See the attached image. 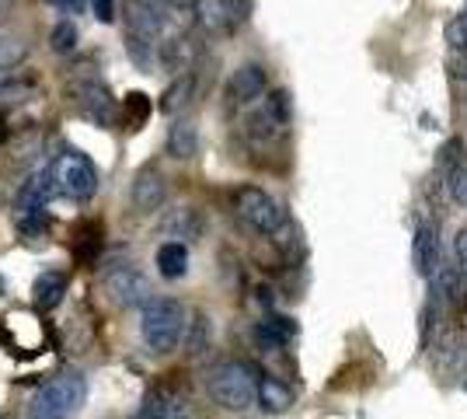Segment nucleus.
I'll return each instance as SVG.
<instances>
[{"instance_id": "f257e3e1", "label": "nucleus", "mask_w": 467, "mask_h": 419, "mask_svg": "<svg viewBox=\"0 0 467 419\" xmlns=\"http://www.w3.org/2000/svg\"><path fill=\"white\" fill-rule=\"evenodd\" d=\"M258 371L252 363H241V360H223L216 363L213 371L206 374V392L210 399L227 409V413H244L258 402Z\"/></svg>"}, {"instance_id": "f03ea898", "label": "nucleus", "mask_w": 467, "mask_h": 419, "mask_svg": "<svg viewBox=\"0 0 467 419\" xmlns=\"http://www.w3.org/2000/svg\"><path fill=\"white\" fill-rule=\"evenodd\" d=\"M88 399V381L80 371H63L46 381L36 399L28 402V419H70Z\"/></svg>"}, {"instance_id": "7ed1b4c3", "label": "nucleus", "mask_w": 467, "mask_h": 419, "mask_svg": "<svg viewBox=\"0 0 467 419\" xmlns=\"http://www.w3.org/2000/svg\"><path fill=\"white\" fill-rule=\"evenodd\" d=\"M189 321H185V308L171 298H157L143 304V315H140V336L147 342V350L154 353H168L175 350L178 340L185 336Z\"/></svg>"}, {"instance_id": "20e7f679", "label": "nucleus", "mask_w": 467, "mask_h": 419, "mask_svg": "<svg viewBox=\"0 0 467 419\" xmlns=\"http://www.w3.org/2000/svg\"><path fill=\"white\" fill-rule=\"evenodd\" d=\"M234 214L244 220L252 231L265 235V238H273V235H279L286 227L283 203L275 200V196H269L265 189H258V185H241L234 193Z\"/></svg>"}, {"instance_id": "39448f33", "label": "nucleus", "mask_w": 467, "mask_h": 419, "mask_svg": "<svg viewBox=\"0 0 467 419\" xmlns=\"http://www.w3.org/2000/svg\"><path fill=\"white\" fill-rule=\"evenodd\" d=\"M53 179H57V189L70 200H91L98 193V168L91 164L88 154L80 151H63L53 164H49Z\"/></svg>"}, {"instance_id": "423d86ee", "label": "nucleus", "mask_w": 467, "mask_h": 419, "mask_svg": "<svg viewBox=\"0 0 467 419\" xmlns=\"http://www.w3.org/2000/svg\"><path fill=\"white\" fill-rule=\"evenodd\" d=\"M67 95H70L74 109H78L88 122H95V126H112V120H116V101H112L109 88H105L101 80H95V78L70 80Z\"/></svg>"}, {"instance_id": "0eeeda50", "label": "nucleus", "mask_w": 467, "mask_h": 419, "mask_svg": "<svg viewBox=\"0 0 467 419\" xmlns=\"http://www.w3.org/2000/svg\"><path fill=\"white\" fill-rule=\"evenodd\" d=\"M105 290L109 298L122 304V308H137V304H147L150 300V279L140 273L137 266H119L105 277Z\"/></svg>"}, {"instance_id": "6e6552de", "label": "nucleus", "mask_w": 467, "mask_h": 419, "mask_svg": "<svg viewBox=\"0 0 467 419\" xmlns=\"http://www.w3.org/2000/svg\"><path fill=\"white\" fill-rule=\"evenodd\" d=\"M122 18H126V32L143 36V39H161L164 25H168V7L157 0H126L122 4Z\"/></svg>"}, {"instance_id": "1a4fd4ad", "label": "nucleus", "mask_w": 467, "mask_h": 419, "mask_svg": "<svg viewBox=\"0 0 467 419\" xmlns=\"http://www.w3.org/2000/svg\"><path fill=\"white\" fill-rule=\"evenodd\" d=\"M269 91V78L262 63H241L227 80V101L231 105H252V101L265 99Z\"/></svg>"}, {"instance_id": "9d476101", "label": "nucleus", "mask_w": 467, "mask_h": 419, "mask_svg": "<svg viewBox=\"0 0 467 419\" xmlns=\"http://www.w3.org/2000/svg\"><path fill=\"white\" fill-rule=\"evenodd\" d=\"M164 200H168V182H164V175L157 172L154 164L140 168L137 179H133V206H137L140 214H150V210H161Z\"/></svg>"}, {"instance_id": "9b49d317", "label": "nucleus", "mask_w": 467, "mask_h": 419, "mask_svg": "<svg viewBox=\"0 0 467 419\" xmlns=\"http://www.w3.org/2000/svg\"><path fill=\"white\" fill-rule=\"evenodd\" d=\"M411 262H415L419 277L432 279L436 273H440V231H436L432 224H419V227H415Z\"/></svg>"}, {"instance_id": "f8f14e48", "label": "nucleus", "mask_w": 467, "mask_h": 419, "mask_svg": "<svg viewBox=\"0 0 467 419\" xmlns=\"http://www.w3.org/2000/svg\"><path fill=\"white\" fill-rule=\"evenodd\" d=\"M140 413L147 419H192V409H189V402L178 395L175 388H150L147 392V399L140 405Z\"/></svg>"}, {"instance_id": "ddd939ff", "label": "nucleus", "mask_w": 467, "mask_h": 419, "mask_svg": "<svg viewBox=\"0 0 467 419\" xmlns=\"http://www.w3.org/2000/svg\"><path fill=\"white\" fill-rule=\"evenodd\" d=\"M57 179H53V172L46 168L39 175H32L28 182H21V189L15 193V203H18L21 214H32V210H46V203L57 196Z\"/></svg>"}, {"instance_id": "4468645a", "label": "nucleus", "mask_w": 467, "mask_h": 419, "mask_svg": "<svg viewBox=\"0 0 467 419\" xmlns=\"http://www.w3.org/2000/svg\"><path fill=\"white\" fill-rule=\"evenodd\" d=\"M432 360L440 371H464L467 367V340L461 332H443L436 340V350H432Z\"/></svg>"}, {"instance_id": "2eb2a0df", "label": "nucleus", "mask_w": 467, "mask_h": 419, "mask_svg": "<svg viewBox=\"0 0 467 419\" xmlns=\"http://www.w3.org/2000/svg\"><path fill=\"white\" fill-rule=\"evenodd\" d=\"M192 15L206 32H231L234 28V15L227 0H192Z\"/></svg>"}, {"instance_id": "dca6fc26", "label": "nucleus", "mask_w": 467, "mask_h": 419, "mask_svg": "<svg viewBox=\"0 0 467 419\" xmlns=\"http://www.w3.org/2000/svg\"><path fill=\"white\" fill-rule=\"evenodd\" d=\"M293 332H296V325L290 319H279V315H269L265 321H258L254 325V342L262 346V350H283L286 342L293 340Z\"/></svg>"}, {"instance_id": "f3484780", "label": "nucleus", "mask_w": 467, "mask_h": 419, "mask_svg": "<svg viewBox=\"0 0 467 419\" xmlns=\"http://www.w3.org/2000/svg\"><path fill=\"white\" fill-rule=\"evenodd\" d=\"M164 147H168V154L178 161H189L199 154V133H195V126L189 120H178L168 126V140H164Z\"/></svg>"}, {"instance_id": "a211bd4d", "label": "nucleus", "mask_w": 467, "mask_h": 419, "mask_svg": "<svg viewBox=\"0 0 467 419\" xmlns=\"http://www.w3.org/2000/svg\"><path fill=\"white\" fill-rule=\"evenodd\" d=\"M157 273L164 279H182L189 273V248L182 241H164L157 248Z\"/></svg>"}, {"instance_id": "6ab92c4d", "label": "nucleus", "mask_w": 467, "mask_h": 419, "mask_svg": "<svg viewBox=\"0 0 467 419\" xmlns=\"http://www.w3.org/2000/svg\"><path fill=\"white\" fill-rule=\"evenodd\" d=\"M67 294V277L63 273H42L36 279V287H32V298H36V308L42 311H53L59 300Z\"/></svg>"}, {"instance_id": "aec40b11", "label": "nucleus", "mask_w": 467, "mask_h": 419, "mask_svg": "<svg viewBox=\"0 0 467 419\" xmlns=\"http://www.w3.org/2000/svg\"><path fill=\"white\" fill-rule=\"evenodd\" d=\"M157 46H161V42L126 32V53H130V60L137 63V70H143V74H150L157 63H161V49H157Z\"/></svg>"}, {"instance_id": "412c9836", "label": "nucleus", "mask_w": 467, "mask_h": 419, "mask_svg": "<svg viewBox=\"0 0 467 419\" xmlns=\"http://www.w3.org/2000/svg\"><path fill=\"white\" fill-rule=\"evenodd\" d=\"M195 49L189 39H171V42H161V67L171 70V74H185L189 63H192Z\"/></svg>"}, {"instance_id": "4be33fe9", "label": "nucleus", "mask_w": 467, "mask_h": 419, "mask_svg": "<svg viewBox=\"0 0 467 419\" xmlns=\"http://www.w3.org/2000/svg\"><path fill=\"white\" fill-rule=\"evenodd\" d=\"M258 402L265 413H286L293 402V392L275 378H262L258 381Z\"/></svg>"}, {"instance_id": "5701e85b", "label": "nucleus", "mask_w": 467, "mask_h": 419, "mask_svg": "<svg viewBox=\"0 0 467 419\" xmlns=\"http://www.w3.org/2000/svg\"><path fill=\"white\" fill-rule=\"evenodd\" d=\"M192 91H195V74H178V80L164 91V101H161V109L168 112V116H175L178 109H185L189 101H192Z\"/></svg>"}, {"instance_id": "b1692460", "label": "nucleus", "mask_w": 467, "mask_h": 419, "mask_svg": "<svg viewBox=\"0 0 467 419\" xmlns=\"http://www.w3.org/2000/svg\"><path fill=\"white\" fill-rule=\"evenodd\" d=\"M262 109L273 116L283 130H290V122H293V95L286 91V88H275V91H269L265 99H262Z\"/></svg>"}, {"instance_id": "393cba45", "label": "nucleus", "mask_w": 467, "mask_h": 419, "mask_svg": "<svg viewBox=\"0 0 467 419\" xmlns=\"http://www.w3.org/2000/svg\"><path fill=\"white\" fill-rule=\"evenodd\" d=\"M150 112H154V105H150V99L143 91H130L122 99V120L130 122V130H140L143 122L150 120Z\"/></svg>"}, {"instance_id": "a878e982", "label": "nucleus", "mask_w": 467, "mask_h": 419, "mask_svg": "<svg viewBox=\"0 0 467 419\" xmlns=\"http://www.w3.org/2000/svg\"><path fill=\"white\" fill-rule=\"evenodd\" d=\"M49 46H53V53H59V57L74 53L78 49V25L70 18H59L53 25V32H49Z\"/></svg>"}, {"instance_id": "bb28decb", "label": "nucleus", "mask_w": 467, "mask_h": 419, "mask_svg": "<svg viewBox=\"0 0 467 419\" xmlns=\"http://www.w3.org/2000/svg\"><path fill=\"white\" fill-rule=\"evenodd\" d=\"M28 57V46L21 39H0V70H15Z\"/></svg>"}, {"instance_id": "cd10ccee", "label": "nucleus", "mask_w": 467, "mask_h": 419, "mask_svg": "<svg viewBox=\"0 0 467 419\" xmlns=\"http://www.w3.org/2000/svg\"><path fill=\"white\" fill-rule=\"evenodd\" d=\"M189 353H202V346L210 342V332H213V321H210V315H195V321H189Z\"/></svg>"}, {"instance_id": "c85d7f7f", "label": "nucleus", "mask_w": 467, "mask_h": 419, "mask_svg": "<svg viewBox=\"0 0 467 419\" xmlns=\"http://www.w3.org/2000/svg\"><path fill=\"white\" fill-rule=\"evenodd\" d=\"M164 227L178 231V238H192V235H199V217H195V210H178V214L168 217Z\"/></svg>"}, {"instance_id": "c756f323", "label": "nucleus", "mask_w": 467, "mask_h": 419, "mask_svg": "<svg viewBox=\"0 0 467 419\" xmlns=\"http://www.w3.org/2000/svg\"><path fill=\"white\" fill-rule=\"evenodd\" d=\"M447 42H450V49H467V0H464V7H461V15H453L447 25Z\"/></svg>"}, {"instance_id": "7c9ffc66", "label": "nucleus", "mask_w": 467, "mask_h": 419, "mask_svg": "<svg viewBox=\"0 0 467 419\" xmlns=\"http://www.w3.org/2000/svg\"><path fill=\"white\" fill-rule=\"evenodd\" d=\"M443 185H447V193L453 196V200L461 203V206H467V161L461 164V168H453L447 179H443Z\"/></svg>"}, {"instance_id": "2f4dec72", "label": "nucleus", "mask_w": 467, "mask_h": 419, "mask_svg": "<svg viewBox=\"0 0 467 419\" xmlns=\"http://www.w3.org/2000/svg\"><path fill=\"white\" fill-rule=\"evenodd\" d=\"M91 11L101 25H112L116 21V0H91Z\"/></svg>"}, {"instance_id": "473e14b6", "label": "nucleus", "mask_w": 467, "mask_h": 419, "mask_svg": "<svg viewBox=\"0 0 467 419\" xmlns=\"http://www.w3.org/2000/svg\"><path fill=\"white\" fill-rule=\"evenodd\" d=\"M453 256H457V266H461V273L467 279V227L457 231V238H453Z\"/></svg>"}, {"instance_id": "72a5a7b5", "label": "nucleus", "mask_w": 467, "mask_h": 419, "mask_svg": "<svg viewBox=\"0 0 467 419\" xmlns=\"http://www.w3.org/2000/svg\"><path fill=\"white\" fill-rule=\"evenodd\" d=\"M53 7H59L63 15H80L84 11V0H49Z\"/></svg>"}, {"instance_id": "f704fd0d", "label": "nucleus", "mask_w": 467, "mask_h": 419, "mask_svg": "<svg viewBox=\"0 0 467 419\" xmlns=\"http://www.w3.org/2000/svg\"><path fill=\"white\" fill-rule=\"evenodd\" d=\"M7 4H11V0H0V18L7 15Z\"/></svg>"}, {"instance_id": "c9c22d12", "label": "nucleus", "mask_w": 467, "mask_h": 419, "mask_svg": "<svg viewBox=\"0 0 467 419\" xmlns=\"http://www.w3.org/2000/svg\"><path fill=\"white\" fill-rule=\"evenodd\" d=\"M464 392H467V378H464Z\"/></svg>"}, {"instance_id": "e433bc0d", "label": "nucleus", "mask_w": 467, "mask_h": 419, "mask_svg": "<svg viewBox=\"0 0 467 419\" xmlns=\"http://www.w3.org/2000/svg\"><path fill=\"white\" fill-rule=\"evenodd\" d=\"M0 419H4V416H0Z\"/></svg>"}]
</instances>
